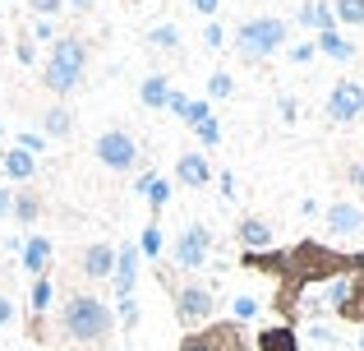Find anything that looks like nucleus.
I'll return each instance as SVG.
<instances>
[{
    "label": "nucleus",
    "mask_w": 364,
    "mask_h": 351,
    "mask_svg": "<svg viewBox=\"0 0 364 351\" xmlns=\"http://www.w3.org/2000/svg\"><path fill=\"white\" fill-rule=\"evenodd\" d=\"M83 70H88V42L83 37H55L51 56H46V70H42V83L55 98H70L83 83Z\"/></svg>",
    "instance_id": "f257e3e1"
},
{
    "label": "nucleus",
    "mask_w": 364,
    "mask_h": 351,
    "mask_svg": "<svg viewBox=\"0 0 364 351\" xmlns=\"http://www.w3.org/2000/svg\"><path fill=\"white\" fill-rule=\"evenodd\" d=\"M60 328L74 342H102V337L116 328V315H111V305L97 300V296H70V305H65V315H60Z\"/></svg>",
    "instance_id": "f03ea898"
},
{
    "label": "nucleus",
    "mask_w": 364,
    "mask_h": 351,
    "mask_svg": "<svg viewBox=\"0 0 364 351\" xmlns=\"http://www.w3.org/2000/svg\"><path fill=\"white\" fill-rule=\"evenodd\" d=\"M235 51L245 56V61H267L272 51H282L286 46V23L282 19H245L240 28H235Z\"/></svg>",
    "instance_id": "7ed1b4c3"
},
{
    "label": "nucleus",
    "mask_w": 364,
    "mask_h": 351,
    "mask_svg": "<svg viewBox=\"0 0 364 351\" xmlns=\"http://www.w3.org/2000/svg\"><path fill=\"white\" fill-rule=\"evenodd\" d=\"M97 162L107 167V172H134V162H139V144H134L129 130H102L97 135Z\"/></svg>",
    "instance_id": "20e7f679"
},
{
    "label": "nucleus",
    "mask_w": 364,
    "mask_h": 351,
    "mask_svg": "<svg viewBox=\"0 0 364 351\" xmlns=\"http://www.w3.org/2000/svg\"><path fill=\"white\" fill-rule=\"evenodd\" d=\"M213 310H217V296L203 287V282H185V287L176 291V319H180V328L208 324V319H213Z\"/></svg>",
    "instance_id": "39448f33"
},
{
    "label": "nucleus",
    "mask_w": 364,
    "mask_h": 351,
    "mask_svg": "<svg viewBox=\"0 0 364 351\" xmlns=\"http://www.w3.org/2000/svg\"><path fill=\"white\" fill-rule=\"evenodd\" d=\"M208 254H213V231H208L203 222H189L185 231L176 236V250H171V259L180 263V268H203L208 263Z\"/></svg>",
    "instance_id": "423d86ee"
},
{
    "label": "nucleus",
    "mask_w": 364,
    "mask_h": 351,
    "mask_svg": "<svg viewBox=\"0 0 364 351\" xmlns=\"http://www.w3.org/2000/svg\"><path fill=\"white\" fill-rule=\"evenodd\" d=\"M364 116V83L355 79H337L328 93V120H337V125H350V120Z\"/></svg>",
    "instance_id": "0eeeda50"
},
{
    "label": "nucleus",
    "mask_w": 364,
    "mask_h": 351,
    "mask_svg": "<svg viewBox=\"0 0 364 351\" xmlns=\"http://www.w3.org/2000/svg\"><path fill=\"white\" fill-rule=\"evenodd\" d=\"M180 351H249L240 324H217V328H203V333H189Z\"/></svg>",
    "instance_id": "6e6552de"
},
{
    "label": "nucleus",
    "mask_w": 364,
    "mask_h": 351,
    "mask_svg": "<svg viewBox=\"0 0 364 351\" xmlns=\"http://www.w3.org/2000/svg\"><path fill=\"white\" fill-rule=\"evenodd\" d=\"M323 226H328V236H337V241H350V236L364 231V208H355V204H328Z\"/></svg>",
    "instance_id": "1a4fd4ad"
},
{
    "label": "nucleus",
    "mask_w": 364,
    "mask_h": 351,
    "mask_svg": "<svg viewBox=\"0 0 364 351\" xmlns=\"http://www.w3.org/2000/svg\"><path fill=\"white\" fill-rule=\"evenodd\" d=\"M134 282H139V245H120L116 250V273H111V287L116 296H134Z\"/></svg>",
    "instance_id": "9d476101"
},
{
    "label": "nucleus",
    "mask_w": 364,
    "mask_h": 351,
    "mask_svg": "<svg viewBox=\"0 0 364 351\" xmlns=\"http://www.w3.org/2000/svg\"><path fill=\"white\" fill-rule=\"evenodd\" d=\"M83 278H111V273H116V245H107V241H92L88 250H83Z\"/></svg>",
    "instance_id": "9b49d317"
},
{
    "label": "nucleus",
    "mask_w": 364,
    "mask_h": 351,
    "mask_svg": "<svg viewBox=\"0 0 364 351\" xmlns=\"http://www.w3.org/2000/svg\"><path fill=\"white\" fill-rule=\"evenodd\" d=\"M176 180H180V185H189V189H203L208 180H213V167H208L203 153H180L176 157Z\"/></svg>",
    "instance_id": "f8f14e48"
},
{
    "label": "nucleus",
    "mask_w": 364,
    "mask_h": 351,
    "mask_svg": "<svg viewBox=\"0 0 364 351\" xmlns=\"http://www.w3.org/2000/svg\"><path fill=\"white\" fill-rule=\"evenodd\" d=\"M295 23H304V28H318V33H337V14H332V5L328 0H309V5L295 14Z\"/></svg>",
    "instance_id": "ddd939ff"
},
{
    "label": "nucleus",
    "mask_w": 364,
    "mask_h": 351,
    "mask_svg": "<svg viewBox=\"0 0 364 351\" xmlns=\"http://www.w3.org/2000/svg\"><path fill=\"white\" fill-rule=\"evenodd\" d=\"M235 236H240L245 250H267V245H272V226H267L263 217H240Z\"/></svg>",
    "instance_id": "4468645a"
},
{
    "label": "nucleus",
    "mask_w": 364,
    "mask_h": 351,
    "mask_svg": "<svg viewBox=\"0 0 364 351\" xmlns=\"http://www.w3.org/2000/svg\"><path fill=\"white\" fill-rule=\"evenodd\" d=\"M0 167H5L9 180H33V176H37V157L23 153V148H9V153H0Z\"/></svg>",
    "instance_id": "2eb2a0df"
},
{
    "label": "nucleus",
    "mask_w": 364,
    "mask_h": 351,
    "mask_svg": "<svg viewBox=\"0 0 364 351\" xmlns=\"http://www.w3.org/2000/svg\"><path fill=\"white\" fill-rule=\"evenodd\" d=\"M46 263H51V245L42 241V236H33V241L23 245V268H28V278H46Z\"/></svg>",
    "instance_id": "dca6fc26"
},
{
    "label": "nucleus",
    "mask_w": 364,
    "mask_h": 351,
    "mask_svg": "<svg viewBox=\"0 0 364 351\" xmlns=\"http://www.w3.org/2000/svg\"><path fill=\"white\" fill-rule=\"evenodd\" d=\"M180 42H185L180 23H157V28H148V37H143V46H152V51H180Z\"/></svg>",
    "instance_id": "f3484780"
},
{
    "label": "nucleus",
    "mask_w": 364,
    "mask_h": 351,
    "mask_svg": "<svg viewBox=\"0 0 364 351\" xmlns=\"http://www.w3.org/2000/svg\"><path fill=\"white\" fill-rule=\"evenodd\" d=\"M314 46H318L323 56H332V61H341V65L360 56V51H355V42H350V37H341V33H318V42H314Z\"/></svg>",
    "instance_id": "a211bd4d"
},
{
    "label": "nucleus",
    "mask_w": 364,
    "mask_h": 351,
    "mask_svg": "<svg viewBox=\"0 0 364 351\" xmlns=\"http://www.w3.org/2000/svg\"><path fill=\"white\" fill-rule=\"evenodd\" d=\"M139 98H143V107H152V111H161L171 102V83L161 79V74H148V79L139 83Z\"/></svg>",
    "instance_id": "6ab92c4d"
},
{
    "label": "nucleus",
    "mask_w": 364,
    "mask_h": 351,
    "mask_svg": "<svg viewBox=\"0 0 364 351\" xmlns=\"http://www.w3.org/2000/svg\"><path fill=\"white\" fill-rule=\"evenodd\" d=\"M42 135L46 139H70L74 135V116H70V107H51L42 116Z\"/></svg>",
    "instance_id": "aec40b11"
},
{
    "label": "nucleus",
    "mask_w": 364,
    "mask_h": 351,
    "mask_svg": "<svg viewBox=\"0 0 364 351\" xmlns=\"http://www.w3.org/2000/svg\"><path fill=\"white\" fill-rule=\"evenodd\" d=\"M139 194L148 199V208H152V213H161V208H166V199H171V185H166L161 176L143 172V180H139Z\"/></svg>",
    "instance_id": "412c9836"
},
{
    "label": "nucleus",
    "mask_w": 364,
    "mask_h": 351,
    "mask_svg": "<svg viewBox=\"0 0 364 351\" xmlns=\"http://www.w3.org/2000/svg\"><path fill=\"white\" fill-rule=\"evenodd\" d=\"M332 14H337V23L364 28V0H332Z\"/></svg>",
    "instance_id": "4be33fe9"
},
{
    "label": "nucleus",
    "mask_w": 364,
    "mask_h": 351,
    "mask_svg": "<svg viewBox=\"0 0 364 351\" xmlns=\"http://www.w3.org/2000/svg\"><path fill=\"white\" fill-rule=\"evenodd\" d=\"M208 116H213V111H208V102H203V98H198V102H194V98H185V107H180V125L198 130Z\"/></svg>",
    "instance_id": "5701e85b"
},
{
    "label": "nucleus",
    "mask_w": 364,
    "mask_h": 351,
    "mask_svg": "<svg viewBox=\"0 0 364 351\" xmlns=\"http://www.w3.org/2000/svg\"><path fill=\"white\" fill-rule=\"evenodd\" d=\"M258 351H295L291 328H272V333H263V337H258Z\"/></svg>",
    "instance_id": "b1692460"
},
{
    "label": "nucleus",
    "mask_w": 364,
    "mask_h": 351,
    "mask_svg": "<svg viewBox=\"0 0 364 351\" xmlns=\"http://www.w3.org/2000/svg\"><path fill=\"white\" fill-rule=\"evenodd\" d=\"M231 93H235V79H231V74H222V70H217L213 79H208V98H213V102H226Z\"/></svg>",
    "instance_id": "393cba45"
},
{
    "label": "nucleus",
    "mask_w": 364,
    "mask_h": 351,
    "mask_svg": "<svg viewBox=\"0 0 364 351\" xmlns=\"http://www.w3.org/2000/svg\"><path fill=\"white\" fill-rule=\"evenodd\" d=\"M14 217H18L23 226H33V222H37V199H33V194H14Z\"/></svg>",
    "instance_id": "a878e982"
},
{
    "label": "nucleus",
    "mask_w": 364,
    "mask_h": 351,
    "mask_svg": "<svg viewBox=\"0 0 364 351\" xmlns=\"http://www.w3.org/2000/svg\"><path fill=\"white\" fill-rule=\"evenodd\" d=\"M14 148H23V153H42V148H46V135H42V130H23Z\"/></svg>",
    "instance_id": "bb28decb"
},
{
    "label": "nucleus",
    "mask_w": 364,
    "mask_h": 351,
    "mask_svg": "<svg viewBox=\"0 0 364 351\" xmlns=\"http://www.w3.org/2000/svg\"><path fill=\"white\" fill-rule=\"evenodd\" d=\"M46 305H51V282L37 278V282H33V315H42Z\"/></svg>",
    "instance_id": "cd10ccee"
},
{
    "label": "nucleus",
    "mask_w": 364,
    "mask_h": 351,
    "mask_svg": "<svg viewBox=\"0 0 364 351\" xmlns=\"http://www.w3.org/2000/svg\"><path fill=\"white\" fill-rule=\"evenodd\" d=\"M198 139H203V148H217V144H222V125H217V116H208L203 125H198Z\"/></svg>",
    "instance_id": "c85d7f7f"
},
{
    "label": "nucleus",
    "mask_w": 364,
    "mask_h": 351,
    "mask_svg": "<svg viewBox=\"0 0 364 351\" xmlns=\"http://www.w3.org/2000/svg\"><path fill=\"white\" fill-rule=\"evenodd\" d=\"M33 5V14L37 19H55V14H65V0H28Z\"/></svg>",
    "instance_id": "c756f323"
},
{
    "label": "nucleus",
    "mask_w": 364,
    "mask_h": 351,
    "mask_svg": "<svg viewBox=\"0 0 364 351\" xmlns=\"http://www.w3.org/2000/svg\"><path fill=\"white\" fill-rule=\"evenodd\" d=\"M231 310H235V319L245 324V319H254V315H258V300H254V296H235V300H231Z\"/></svg>",
    "instance_id": "7c9ffc66"
},
{
    "label": "nucleus",
    "mask_w": 364,
    "mask_h": 351,
    "mask_svg": "<svg viewBox=\"0 0 364 351\" xmlns=\"http://www.w3.org/2000/svg\"><path fill=\"white\" fill-rule=\"evenodd\" d=\"M143 254H148V259L161 254V231H157V226H143Z\"/></svg>",
    "instance_id": "2f4dec72"
},
{
    "label": "nucleus",
    "mask_w": 364,
    "mask_h": 351,
    "mask_svg": "<svg viewBox=\"0 0 364 351\" xmlns=\"http://www.w3.org/2000/svg\"><path fill=\"white\" fill-rule=\"evenodd\" d=\"M116 305H120V324H124V328H134V324H139V300H134V296L116 300Z\"/></svg>",
    "instance_id": "473e14b6"
},
{
    "label": "nucleus",
    "mask_w": 364,
    "mask_h": 351,
    "mask_svg": "<svg viewBox=\"0 0 364 351\" xmlns=\"http://www.w3.org/2000/svg\"><path fill=\"white\" fill-rule=\"evenodd\" d=\"M203 46H213V51H217V46H226V28L222 23H208L203 28Z\"/></svg>",
    "instance_id": "72a5a7b5"
},
{
    "label": "nucleus",
    "mask_w": 364,
    "mask_h": 351,
    "mask_svg": "<svg viewBox=\"0 0 364 351\" xmlns=\"http://www.w3.org/2000/svg\"><path fill=\"white\" fill-rule=\"evenodd\" d=\"M28 37H33V42H51V37H55V23H51V19H37Z\"/></svg>",
    "instance_id": "f704fd0d"
},
{
    "label": "nucleus",
    "mask_w": 364,
    "mask_h": 351,
    "mask_svg": "<svg viewBox=\"0 0 364 351\" xmlns=\"http://www.w3.org/2000/svg\"><path fill=\"white\" fill-rule=\"evenodd\" d=\"M314 56H318V46H314V42H295V46H291V61H295V65L314 61Z\"/></svg>",
    "instance_id": "c9c22d12"
},
{
    "label": "nucleus",
    "mask_w": 364,
    "mask_h": 351,
    "mask_svg": "<svg viewBox=\"0 0 364 351\" xmlns=\"http://www.w3.org/2000/svg\"><path fill=\"white\" fill-rule=\"evenodd\" d=\"M277 111H282L286 125H295V116H300V102H295V98H282V102H277Z\"/></svg>",
    "instance_id": "e433bc0d"
},
{
    "label": "nucleus",
    "mask_w": 364,
    "mask_h": 351,
    "mask_svg": "<svg viewBox=\"0 0 364 351\" xmlns=\"http://www.w3.org/2000/svg\"><path fill=\"white\" fill-rule=\"evenodd\" d=\"M189 9H194V14H203V19H213L217 9H222V0H189Z\"/></svg>",
    "instance_id": "4c0bfd02"
},
{
    "label": "nucleus",
    "mask_w": 364,
    "mask_h": 351,
    "mask_svg": "<svg viewBox=\"0 0 364 351\" xmlns=\"http://www.w3.org/2000/svg\"><path fill=\"white\" fill-rule=\"evenodd\" d=\"M65 9H70V14H92L97 0H65Z\"/></svg>",
    "instance_id": "58836bf2"
},
{
    "label": "nucleus",
    "mask_w": 364,
    "mask_h": 351,
    "mask_svg": "<svg viewBox=\"0 0 364 351\" xmlns=\"http://www.w3.org/2000/svg\"><path fill=\"white\" fill-rule=\"evenodd\" d=\"M18 61H23V65H33V61H37V46H33V37H23V42H18Z\"/></svg>",
    "instance_id": "ea45409f"
},
{
    "label": "nucleus",
    "mask_w": 364,
    "mask_h": 351,
    "mask_svg": "<svg viewBox=\"0 0 364 351\" xmlns=\"http://www.w3.org/2000/svg\"><path fill=\"white\" fill-rule=\"evenodd\" d=\"M0 217H14V189H0Z\"/></svg>",
    "instance_id": "a19ab883"
},
{
    "label": "nucleus",
    "mask_w": 364,
    "mask_h": 351,
    "mask_svg": "<svg viewBox=\"0 0 364 351\" xmlns=\"http://www.w3.org/2000/svg\"><path fill=\"white\" fill-rule=\"evenodd\" d=\"M222 199H235V176L222 172Z\"/></svg>",
    "instance_id": "79ce46f5"
},
{
    "label": "nucleus",
    "mask_w": 364,
    "mask_h": 351,
    "mask_svg": "<svg viewBox=\"0 0 364 351\" xmlns=\"http://www.w3.org/2000/svg\"><path fill=\"white\" fill-rule=\"evenodd\" d=\"M9 319H14V305H9V296H0V328H5Z\"/></svg>",
    "instance_id": "37998d69"
},
{
    "label": "nucleus",
    "mask_w": 364,
    "mask_h": 351,
    "mask_svg": "<svg viewBox=\"0 0 364 351\" xmlns=\"http://www.w3.org/2000/svg\"><path fill=\"white\" fill-rule=\"evenodd\" d=\"M350 180H355V185L364 189V162H360V167H350Z\"/></svg>",
    "instance_id": "c03bdc74"
},
{
    "label": "nucleus",
    "mask_w": 364,
    "mask_h": 351,
    "mask_svg": "<svg viewBox=\"0 0 364 351\" xmlns=\"http://www.w3.org/2000/svg\"><path fill=\"white\" fill-rule=\"evenodd\" d=\"M0 51H5V33H0Z\"/></svg>",
    "instance_id": "a18cd8bd"
},
{
    "label": "nucleus",
    "mask_w": 364,
    "mask_h": 351,
    "mask_svg": "<svg viewBox=\"0 0 364 351\" xmlns=\"http://www.w3.org/2000/svg\"><path fill=\"white\" fill-rule=\"evenodd\" d=\"M360 351H364V333H360Z\"/></svg>",
    "instance_id": "49530a36"
}]
</instances>
